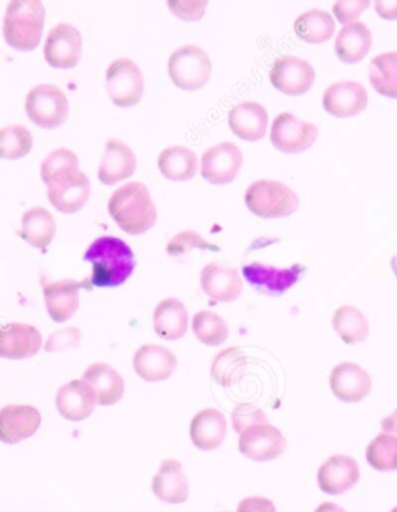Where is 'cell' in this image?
<instances>
[{
  "instance_id": "obj_1",
  "label": "cell",
  "mask_w": 397,
  "mask_h": 512,
  "mask_svg": "<svg viewBox=\"0 0 397 512\" xmlns=\"http://www.w3.org/2000/svg\"><path fill=\"white\" fill-rule=\"evenodd\" d=\"M84 260L92 264L89 281L97 288H118L128 281L135 269L131 247L114 236L95 239L84 253Z\"/></svg>"
},
{
  "instance_id": "obj_2",
  "label": "cell",
  "mask_w": 397,
  "mask_h": 512,
  "mask_svg": "<svg viewBox=\"0 0 397 512\" xmlns=\"http://www.w3.org/2000/svg\"><path fill=\"white\" fill-rule=\"evenodd\" d=\"M108 208L115 224L128 235H143L157 221L156 205L142 182H129L118 188L109 199Z\"/></svg>"
},
{
  "instance_id": "obj_3",
  "label": "cell",
  "mask_w": 397,
  "mask_h": 512,
  "mask_svg": "<svg viewBox=\"0 0 397 512\" xmlns=\"http://www.w3.org/2000/svg\"><path fill=\"white\" fill-rule=\"evenodd\" d=\"M44 25L41 0H10L4 18L5 42L18 52H33L41 44Z\"/></svg>"
},
{
  "instance_id": "obj_4",
  "label": "cell",
  "mask_w": 397,
  "mask_h": 512,
  "mask_svg": "<svg viewBox=\"0 0 397 512\" xmlns=\"http://www.w3.org/2000/svg\"><path fill=\"white\" fill-rule=\"evenodd\" d=\"M247 208L261 219H280L300 208L297 194L277 180H256L246 191Z\"/></svg>"
},
{
  "instance_id": "obj_5",
  "label": "cell",
  "mask_w": 397,
  "mask_h": 512,
  "mask_svg": "<svg viewBox=\"0 0 397 512\" xmlns=\"http://www.w3.org/2000/svg\"><path fill=\"white\" fill-rule=\"evenodd\" d=\"M213 66L205 50L197 45L187 44L177 49L168 61V73L177 89L196 92L207 86Z\"/></svg>"
},
{
  "instance_id": "obj_6",
  "label": "cell",
  "mask_w": 397,
  "mask_h": 512,
  "mask_svg": "<svg viewBox=\"0 0 397 512\" xmlns=\"http://www.w3.org/2000/svg\"><path fill=\"white\" fill-rule=\"evenodd\" d=\"M25 112L39 128L56 129L69 118V100L59 87L39 84L28 92Z\"/></svg>"
},
{
  "instance_id": "obj_7",
  "label": "cell",
  "mask_w": 397,
  "mask_h": 512,
  "mask_svg": "<svg viewBox=\"0 0 397 512\" xmlns=\"http://www.w3.org/2000/svg\"><path fill=\"white\" fill-rule=\"evenodd\" d=\"M106 90L112 103L118 108H134L145 95L142 69L131 59H115L106 72Z\"/></svg>"
},
{
  "instance_id": "obj_8",
  "label": "cell",
  "mask_w": 397,
  "mask_h": 512,
  "mask_svg": "<svg viewBox=\"0 0 397 512\" xmlns=\"http://www.w3.org/2000/svg\"><path fill=\"white\" fill-rule=\"evenodd\" d=\"M318 128L314 123L303 122L290 112H283L273 120L270 142L284 154H300L314 146Z\"/></svg>"
},
{
  "instance_id": "obj_9",
  "label": "cell",
  "mask_w": 397,
  "mask_h": 512,
  "mask_svg": "<svg viewBox=\"0 0 397 512\" xmlns=\"http://www.w3.org/2000/svg\"><path fill=\"white\" fill-rule=\"evenodd\" d=\"M270 83L281 94L300 97L308 94L315 83V70L308 61L298 56L286 55L273 63L269 73Z\"/></svg>"
},
{
  "instance_id": "obj_10",
  "label": "cell",
  "mask_w": 397,
  "mask_h": 512,
  "mask_svg": "<svg viewBox=\"0 0 397 512\" xmlns=\"http://www.w3.org/2000/svg\"><path fill=\"white\" fill-rule=\"evenodd\" d=\"M83 55V36L73 25L59 24L45 39L44 58L53 69H75Z\"/></svg>"
},
{
  "instance_id": "obj_11",
  "label": "cell",
  "mask_w": 397,
  "mask_h": 512,
  "mask_svg": "<svg viewBox=\"0 0 397 512\" xmlns=\"http://www.w3.org/2000/svg\"><path fill=\"white\" fill-rule=\"evenodd\" d=\"M286 447L283 433L272 424H256L239 435V452L256 463L281 457Z\"/></svg>"
},
{
  "instance_id": "obj_12",
  "label": "cell",
  "mask_w": 397,
  "mask_h": 512,
  "mask_svg": "<svg viewBox=\"0 0 397 512\" xmlns=\"http://www.w3.org/2000/svg\"><path fill=\"white\" fill-rule=\"evenodd\" d=\"M244 157L235 143L224 142L211 146L202 156L201 174L208 184H232L241 171Z\"/></svg>"
},
{
  "instance_id": "obj_13",
  "label": "cell",
  "mask_w": 397,
  "mask_h": 512,
  "mask_svg": "<svg viewBox=\"0 0 397 512\" xmlns=\"http://www.w3.org/2000/svg\"><path fill=\"white\" fill-rule=\"evenodd\" d=\"M304 272V267L295 266L289 269H280V267L266 266V264L252 263L247 264L242 269V275L252 284L256 291L266 295L286 294L290 288H294L295 284L301 278Z\"/></svg>"
},
{
  "instance_id": "obj_14",
  "label": "cell",
  "mask_w": 397,
  "mask_h": 512,
  "mask_svg": "<svg viewBox=\"0 0 397 512\" xmlns=\"http://www.w3.org/2000/svg\"><path fill=\"white\" fill-rule=\"evenodd\" d=\"M55 404L59 415L64 419L72 423H81L94 413L98 398L89 382L84 379H75L59 388Z\"/></svg>"
},
{
  "instance_id": "obj_15",
  "label": "cell",
  "mask_w": 397,
  "mask_h": 512,
  "mask_svg": "<svg viewBox=\"0 0 397 512\" xmlns=\"http://www.w3.org/2000/svg\"><path fill=\"white\" fill-rule=\"evenodd\" d=\"M329 387L332 395L339 401L357 404L370 395L373 390V379L360 365L342 362L331 371Z\"/></svg>"
},
{
  "instance_id": "obj_16",
  "label": "cell",
  "mask_w": 397,
  "mask_h": 512,
  "mask_svg": "<svg viewBox=\"0 0 397 512\" xmlns=\"http://www.w3.org/2000/svg\"><path fill=\"white\" fill-rule=\"evenodd\" d=\"M368 106V92L356 81L331 84L323 94V108L332 117L351 118L362 114Z\"/></svg>"
},
{
  "instance_id": "obj_17",
  "label": "cell",
  "mask_w": 397,
  "mask_h": 512,
  "mask_svg": "<svg viewBox=\"0 0 397 512\" xmlns=\"http://www.w3.org/2000/svg\"><path fill=\"white\" fill-rule=\"evenodd\" d=\"M360 468L348 455H332L317 472L318 488L328 495H342L359 483Z\"/></svg>"
},
{
  "instance_id": "obj_18",
  "label": "cell",
  "mask_w": 397,
  "mask_h": 512,
  "mask_svg": "<svg viewBox=\"0 0 397 512\" xmlns=\"http://www.w3.org/2000/svg\"><path fill=\"white\" fill-rule=\"evenodd\" d=\"M41 421V413L32 405H7L0 410V441L13 446L28 440L38 432Z\"/></svg>"
},
{
  "instance_id": "obj_19",
  "label": "cell",
  "mask_w": 397,
  "mask_h": 512,
  "mask_svg": "<svg viewBox=\"0 0 397 512\" xmlns=\"http://www.w3.org/2000/svg\"><path fill=\"white\" fill-rule=\"evenodd\" d=\"M49 201L58 212L64 215L80 212L90 196V182L81 171L61 177L47 185Z\"/></svg>"
},
{
  "instance_id": "obj_20",
  "label": "cell",
  "mask_w": 397,
  "mask_h": 512,
  "mask_svg": "<svg viewBox=\"0 0 397 512\" xmlns=\"http://www.w3.org/2000/svg\"><path fill=\"white\" fill-rule=\"evenodd\" d=\"M42 348L38 328L25 323L0 326V359L24 360L36 356Z\"/></svg>"
},
{
  "instance_id": "obj_21",
  "label": "cell",
  "mask_w": 397,
  "mask_h": 512,
  "mask_svg": "<svg viewBox=\"0 0 397 512\" xmlns=\"http://www.w3.org/2000/svg\"><path fill=\"white\" fill-rule=\"evenodd\" d=\"M201 288L211 300L230 303L241 297L244 283L239 270L235 267L211 263L202 269Z\"/></svg>"
},
{
  "instance_id": "obj_22",
  "label": "cell",
  "mask_w": 397,
  "mask_h": 512,
  "mask_svg": "<svg viewBox=\"0 0 397 512\" xmlns=\"http://www.w3.org/2000/svg\"><path fill=\"white\" fill-rule=\"evenodd\" d=\"M228 126L238 139L250 143L259 142L266 137L269 114L261 104L255 103V101H246L230 111Z\"/></svg>"
},
{
  "instance_id": "obj_23",
  "label": "cell",
  "mask_w": 397,
  "mask_h": 512,
  "mask_svg": "<svg viewBox=\"0 0 397 512\" xmlns=\"http://www.w3.org/2000/svg\"><path fill=\"white\" fill-rule=\"evenodd\" d=\"M177 368V357L162 345L140 346L134 356V370L146 382L170 379Z\"/></svg>"
},
{
  "instance_id": "obj_24",
  "label": "cell",
  "mask_w": 397,
  "mask_h": 512,
  "mask_svg": "<svg viewBox=\"0 0 397 512\" xmlns=\"http://www.w3.org/2000/svg\"><path fill=\"white\" fill-rule=\"evenodd\" d=\"M137 170L134 151L126 143L111 139L106 143L103 160L98 168V179L104 185H117L129 179Z\"/></svg>"
},
{
  "instance_id": "obj_25",
  "label": "cell",
  "mask_w": 397,
  "mask_h": 512,
  "mask_svg": "<svg viewBox=\"0 0 397 512\" xmlns=\"http://www.w3.org/2000/svg\"><path fill=\"white\" fill-rule=\"evenodd\" d=\"M83 284L73 280L44 284V300L50 319L64 323L72 319L80 308V291Z\"/></svg>"
},
{
  "instance_id": "obj_26",
  "label": "cell",
  "mask_w": 397,
  "mask_h": 512,
  "mask_svg": "<svg viewBox=\"0 0 397 512\" xmlns=\"http://www.w3.org/2000/svg\"><path fill=\"white\" fill-rule=\"evenodd\" d=\"M152 492L160 502L180 505L188 500L187 475L183 474L182 464L177 460H165L152 478Z\"/></svg>"
},
{
  "instance_id": "obj_27",
  "label": "cell",
  "mask_w": 397,
  "mask_h": 512,
  "mask_svg": "<svg viewBox=\"0 0 397 512\" xmlns=\"http://www.w3.org/2000/svg\"><path fill=\"white\" fill-rule=\"evenodd\" d=\"M194 446L202 452L219 449L227 436V419L218 409H204L197 413L190 424Z\"/></svg>"
},
{
  "instance_id": "obj_28",
  "label": "cell",
  "mask_w": 397,
  "mask_h": 512,
  "mask_svg": "<svg viewBox=\"0 0 397 512\" xmlns=\"http://www.w3.org/2000/svg\"><path fill=\"white\" fill-rule=\"evenodd\" d=\"M373 47V33L363 22H351L340 30L335 38L334 49L340 61L357 64L368 56Z\"/></svg>"
},
{
  "instance_id": "obj_29",
  "label": "cell",
  "mask_w": 397,
  "mask_h": 512,
  "mask_svg": "<svg viewBox=\"0 0 397 512\" xmlns=\"http://www.w3.org/2000/svg\"><path fill=\"white\" fill-rule=\"evenodd\" d=\"M154 331L162 339L176 342L182 339L188 331V311L182 301L177 298H165L154 311Z\"/></svg>"
},
{
  "instance_id": "obj_30",
  "label": "cell",
  "mask_w": 397,
  "mask_h": 512,
  "mask_svg": "<svg viewBox=\"0 0 397 512\" xmlns=\"http://www.w3.org/2000/svg\"><path fill=\"white\" fill-rule=\"evenodd\" d=\"M83 379L89 382L97 393L98 405L111 407L125 395V381L121 374L108 364L90 365L84 371Z\"/></svg>"
},
{
  "instance_id": "obj_31",
  "label": "cell",
  "mask_w": 397,
  "mask_h": 512,
  "mask_svg": "<svg viewBox=\"0 0 397 512\" xmlns=\"http://www.w3.org/2000/svg\"><path fill=\"white\" fill-rule=\"evenodd\" d=\"M21 238L36 249H47L56 236V221L49 210L42 207L30 208L22 216Z\"/></svg>"
},
{
  "instance_id": "obj_32",
  "label": "cell",
  "mask_w": 397,
  "mask_h": 512,
  "mask_svg": "<svg viewBox=\"0 0 397 512\" xmlns=\"http://www.w3.org/2000/svg\"><path fill=\"white\" fill-rule=\"evenodd\" d=\"M157 165L162 176L171 182H187L193 179L199 170L196 154L185 146H170L163 149Z\"/></svg>"
},
{
  "instance_id": "obj_33",
  "label": "cell",
  "mask_w": 397,
  "mask_h": 512,
  "mask_svg": "<svg viewBox=\"0 0 397 512\" xmlns=\"http://www.w3.org/2000/svg\"><path fill=\"white\" fill-rule=\"evenodd\" d=\"M332 328L346 345H360L370 336V325L356 306H340L332 315Z\"/></svg>"
},
{
  "instance_id": "obj_34",
  "label": "cell",
  "mask_w": 397,
  "mask_h": 512,
  "mask_svg": "<svg viewBox=\"0 0 397 512\" xmlns=\"http://www.w3.org/2000/svg\"><path fill=\"white\" fill-rule=\"evenodd\" d=\"M295 35L308 44H323L335 33V21L328 11L309 10L300 14L294 24Z\"/></svg>"
},
{
  "instance_id": "obj_35",
  "label": "cell",
  "mask_w": 397,
  "mask_h": 512,
  "mask_svg": "<svg viewBox=\"0 0 397 512\" xmlns=\"http://www.w3.org/2000/svg\"><path fill=\"white\" fill-rule=\"evenodd\" d=\"M247 365H249V360L239 348H235V346L227 348V350L221 351L213 360L211 378L221 387H233L244 378Z\"/></svg>"
},
{
  "instance_id": "obj_36",
  "label": "cell",
  "mask_w": 397,
  "mask_h": 512,
  "mask_svg": "<svg viewBox=\"0 0 397 512\" xmlns=\"http://www.w3.org/2000/svg\"><path fill=\"white\" fill-rule=\"evenodd\" d=\"M370 83L377 94L397 100V52L382 53L371 61Z\"/></svg>"
},
{
  "instance_id": "obj_37",
  "label": "cell",
  "mask_w": 397,
  "mask_h": 512,
  "mask_svg": "<svg viewBox=\"0 0 397 512\" xmlns=\"http://www.w3.org/2000/svg\"><path fill=\"white\" fill-rule=\"evenodd\" d=\"M366 461L379 472L397 471V435L382 432L368 444Z\"/></svg>"
},
{
  "instance_id": "obj_38",
  "label": "cell",
  "mask_w": 397,
  "mask_h": 512,
  "mask_svg": "<svg viewBox=\"0 0 397 512\" xmlns=\"http://www.w3.org/2000/svg\"><path fill=\"white\" fill-rule=\"evenodd\" d=\"M193 331L197 340L207 346L224 345L230 334L227 322L210 311H201L194 315Z\"/></svg>"
},
{
  "instance_id": "obj_39",
  "label": "cell",
  "mask_w": 397,
  "mask_h": 512,
  "mask_svg": "<svg viewBox=\"0 0 397 512\" xmlns=\"http://www.w3.org/2000/svg\"><path fill=\"white\" fill-rule=\"evenodd\" d=\"M32 148V132L25 126L11 125L0 129V159H24L30 154Z\"/></svg>"
},
{
  "instance_id": "obj_40",
  "label": "cell",
  "mask_w": 397,
  "mask_h": 512,
  "mask_svg": "<svg viewBox=\"0 0 397 512\" xmlns=\"http://www.w3.org/2000/svg\"><path fill=\"white\" fill-rule=\"evenodd\" d=\"M80 171V160L70 149L59 148L45 157L41 165V177L45 185H50L61 177Z\"/></svg>"
},
{
  "instance_id": "obj_41",
  "label": "cell",
  "mask_w": 397,
  "mask_h": 512,
  "mask_svg": "<svg viewBox=\"0 0 397 512\" xmlns=\"http://www.w3.org/2000/svg\"><path fill=\"white\" fill-rule=\"evenodd\" d=\"M193 249L218 252L219 247L208 243L199 233L193 232V230H187V232L173 236L168 246H166V252L170 253L171 256H182L185 255V253L191 252Z\"/></svg>"
},
{
  "instance_id": "obj_42",
  "label": "cell",
  "mask_w": 397,
  "mask_h": 512,
  "mask_svg": "<svg viewBox=\"0 0 397 512\" xmlns=\"http://www.w3.org/2000/svg\"><path fill=\"white\" fill-rule=\"evenodd\" d=\"M256 424H269V418L263 410L253 404L236 405L232 412V426L236 433L241 435L244 430Z\"/></svg>"
},
{
  "instance_id": "obj_43",
  "label": "cell",
  "mask_w": 397,
  "mask_h": 512,
  "mask_svg": "<svg viewBox=\"0 0 397 512\" xmlns=\"http://www.w3.org/2000/svg\"><path fill=\"white\" fill-rule=\"evenodd\" d=\"M210 0H166V5L177 19L183 22H199L204 19Z\"/></svg>"
},
{
  "instance_id": "obj_44",
  "label": "cell",
  "mask_w": 397,
  "mask_h": 512,
  "mask_svg": "<svg viewBox=\"0 0 397 512\" xmlns=\"http://www.w3.org/2000/svg\"><path fill=\"white\" fill-rule=\"evenodd\" d=\"M370 5L371 0H335V4L332 5V14L340 24L348 25L360 18Z\"/></svg>"
},
{
  "instance_id": "obj_45",
  "label": "cell",
  "mask_w": 397,
  "mask_h": 512,
  "mask_svg": "<svg viewBox=\"0 0 397 512\" xmlns=\"http://www.w3.org/2000/svg\"><path fill=\"white\" fill-rule=\"evenodd\" d=\"M80 331L76 328L61 329L58 333L52 334L50 339L45 343V351L55 353V351L70 350L80 345Z\"/></svg>"
},
{
  "instance_id": "obj_46",
  "label": "cell",
  "mask_w": 397,
  "mask_h": 512,
  "mask_svg": "<svg viewBox=\"0 0 397 512\" xmlns=\"http://www.w3.org/2000/svg\"><path fill=\"white\" fill-rule=\"evenodd\" d=\"M236 512H277V506L266 497H247L239 502Z\"/></svg>"
},
{
  "instance_id": "obj_47",
  "label": "cell",
  "mask_w": 397,
  "mask_h": 512,
  "mask_svg": "<svg viewBox=\"0 0 397 512\" xmlns=\"http://www.w3.org/2000/svg\"><path fill=\"white\" fill-rule=\"evenodd\" d=\"M374 8L385 21H397V0H374Z\"/></svg>"
},
{
  "instance_id": "obj_48",
  "label": "cell",
  "mask_w": 397,
  "mask_h": 512,
  "mask_svg": "<svg viewBox=\"0 0 397 512\" xmlns=\"http://www.w3.org/2000/svg\"><path fill=\"white\" fill-rule=\"evenodd\" d=\"M380 427H382V432L393 433V435H397V409L394 410L390 416L382 419Z\"/></svg>"
},
{
  "instance_id": "obj_49",
  "label": "cell",
  "mask_w": 397,
  "mask_h": 512,
  "mask_svg": "<svg viewBox=\"0 0 397 512\" xmlns=\"http://www.w3.org/2000/svg\"><path fill=\"white\" fill-rule=\"evenodd\" d=\"M314 512H346L342 506L337 503L323 502L322 505H318Z\"/></svg>"
},
{
  "instance_id": "obj_50",
  "label": "cell",
  "mask_w": 397,
  "mask_h": 512,
  "mask_svg": "<svg viewBox=\"0 0 397 512\" xmlns=\"http://www.w3.org/2000/svg\"><path fill=\"white\" fill-rule=\"evenodd\" d=\"M391 269H393L394 275L397 278V253L391 258Z\"/></svg>"
},
{
  "instance_id": "obj_51",
  "label": "cell",
  "mask_w": 397,
  "mask_h": 512,
  "mask_svg": "<svg viewBox=\"0 0 397 512\" xmlns=\"http://www.w3.org/2000/svg\"><path fill=\"white\" fill-rule=\"evenodd\" d=\"M390 512H397V506H394V508H393V509H391V511H390Z\"/></svg>"
}]
</instances>
